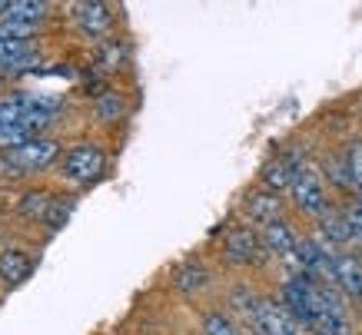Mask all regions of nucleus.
Returning <instances> with one entry per match:
<instances>
[{
	"label": "nucleus",
	"instance_id": "412c9836",
	"mask_svg": "<svg viewBox=\"0 0 362 335\" xmlns=\"http://www.w3.org/2000/svg\"><path fill=\"white\" fill-rule=\"evenodd\" d=\"M346 163H349L352 173V189H356V196H362V136L346 143Z\"/></svg>",
	"mask_w": 362,
	"mask_h": 335
},
{
	"label": "nucleus",
	"instance_id": "0eeeda50",
	"mask_svg": "<svg viewBox=\"0 0 362 335\" xmlns=\"http://www.w3.org/2000/svg\"><path fill=\"white\" fill-rule=\"evenodd\" d=\"M303 166H306V163H303V153H296V150L273 153V156L263 163V170H259V186L276 189V193H286Z\"/></svg>",
	"mask_w": 362,
	"mask_h": 335
},
{
	"label": "nucleus",
	"instance_id": "aec40b11",
	"mask_svg": "<svg viewBox=\"0 0 362 335\" xmlns=\"http://www.w3.org/2000/svg\"><path fill=\"white\" fill-rule=\"evenodd\" d=\"M203 335H250V332H246V329H240V325L233 322L226 312L213 309V312L203 315Z\"/></svg>",
	"mask_w": 362,
	"mask_h": 335
},
{
	"label": "nucleus",
	"instance_id": "f8f14e48",
	"mask_svg": "<svg viewBox=\"0 0 362 335\" xmlns=\"http://www.w3.org/2000/svg\"><path fill=\"white\" fill-rule=\"evenodd\" d=\"M130 60V47L117 40V37H103L97 40V50H93V66L100 74H120Z\"/></svg>",
	"mask_w": 362,
	"mask_h": 335
},
{
	"label": "nucleus",
	"instance_id": "a211bd4d",
	"mask_svg": "<svg viewBox=\"0 0 362 335\" xmlns=\"http://www.w3.org/2000/svg\"><path fill=\"white\" fill-rule=\"evenodd\" d=\"M54 203V193L50 189H30V193L21 196V203H17V213L23 219H33V223H40L47 216V209Z\"/></svg>",
	"mask_w": 362,
	"mask_h": 335
},
{
	"label": "nucleus",
	"instance_id": "5701e85b",
	"mask_svg": "<svg viewBox=\"0 0 362 335\" xmlns=\"http://www.w3.org/2000/svg\"><path fill=\"white\" fill-rule=\"evenodd\" d=\"M7 4H11V0H0V17H4V11H7Z\"/></svg>",
	"mask_w": 362,
	"mask_h": 335
},
{
	"label": "nucleus",
	"instance_id": "4be33fe9",
	"mask_svg": "<svg viewBox=\"0 0 362 335\" xmlns=\"http://www.w3.org/2000/svg\"><path fill=\"white\" fill-rule=\"evenodd\" d=\"M346 216H349L352 242H362V196H356V199L346 206Z\"/></svg>",
	"mask_w": 362,
	"mask_h": 335
},
{
	"label": "nucleus",
	"instance_id": "f03ea898",
	"mask_svg": "<svg viewBox=\"0 0 362 335\" xmlns=\"http://www.w3.org/2000/svg\"><path fill=\"white\" fill-rule=\"evenodd\" d=\"M107 173V150L97 143H74L60 156V176L70 186H93Z\"/></svg>",
	"mask_w": 362,
	"mask_h": 335
},
{
	"label": "nucleus",
	"instance_id": "2eb2a0df",
	"mask_svg": "<svg viewBox=\"0 0 362 335\" xmlns=\"http://www.w3.org/2000/svg\"><path fill=\"white\" fill-rule=\"evenodd\" d=\"M127 100H123V93H117V90H103L97 100H93V117L103 123V127H113V123H120L123 117H127Z\"/></svg>",
	"mask_w": 362,
	"mask_h": 335
},
{
	"label": "nucleus",
	"instance_id": "20e7f679",
	"mask_svg": "<svg viewBox=\"0 0 362 335\" xmlns=\"http://www.w3.org/2000/svg\"><path fill=\"white\" fill-rule=\"evenodd\" d=\"M269 252L263 246V236H259V229L252 226H233L226 229V236H223V259L230 262V266H259Z\"/></svg>",
	"mask_w": 362,
	"mask_h": 335
},
{
	"label": "nucleus",
	"instance_id": "9b49d317",
	"mask_svg": "<svg viewBox=\"0 0 362 335\" xmlns=\"http://www.w3.org/2000/svg\"><path fill=\"white\" fill-rule=\"evenodd\" d=\"M33 272V256L23 249H0V286L17 289L30 279Z\"/></svg>",
	"mask_w": 362,
	"mask_h": 335
},
{
	"label": "nucleus",
	"instance_id": "b1692460",
	"mask_svg": "<svg viewBox=\"0 0 362 335\" xmlns=\"http://www.w3.org/2000/svg\"><path fill=\"white\" fill-rule=\"evenodd\" d=\"M313 335H326V332H313Z\"/></svg>",
	"mask_w": 362,
	"mask_h": 335
},
{
	"label": "nucleus",
	"instance_id": "dca6fc26",
	"mask_svg": "<svg viewBox=\"0 0 362 335\" xmlns=\"http://www.w3.org/2000/svg\"><path fill=\"white\" fill-rule=\"evenodd\" d=\"M322 176H326V183H329L332 189H339V193H356V189H352L349 163H346V150L329 153V156L322 160Z\"/></svg>",
	"mask_w": 362,
	"mask_h": 335
},
{
	"label": "nucleus",
	"instance_id": "7ed1b4c3",
	"mask_svg": "<svg viewBox=\"0 0 362 335\" xmlns=\"http://www.w3.org/2000/svg\"><path fill=\"white\" fill-rule=\"evenodd\" d=\"M286 193H289L293 209L303 213V216L319 219L329 209V183H326V176L319 173V170H313V166H303Z\"/></svg>",
	"mask_w": 362,
	"mask_h": 335
},
{
	"label": "nucleus",
	"instance_id": "6ab92c4d",
	"mask_svg": "<svg viewBox=\"0 0 362 335\" xmlns=\"http://www.w3.org/2000/svg\"><path fill=\"white\" fill-rule=\"evenodd\" d=\"M70 213H74V196H57L54 193V203H50L47 216L40 219V223H44L47 233H57V229H60L66 219H70Z\"/></svg>",
	"mask_w": 362,
	"mask_h": 335
},
{
	"label": "nucleus",
	"instance_id": "423d86ee",
	"mask_svg": "<svg viewBox=\"0 0 362 335\" xmlns=\"http://www.w3.org/2000/svg\"><path fill=\"white\" fill-rule=\"evenodd\" d=\"M40 66V44L37 37L17 40V37H0V76H21Z\"/></svg>",
	"mask_w": 362,
	"mask_h": 335
},
{
	"label": "nucleus",
	"instance_id": "1a4fd4ad",
	"mask_svg": "<svg viewBox=\"0 0 362 335\" xmlns=\"http://www.w3.org/2000/svg\"><path fill=\"white\" fill-rule=\"evenodd\" d=\"M259 236H263V246H266L269 256H276V259H283V262L296 259L299 236H296V229L289 226L286 219H273V223L259 226Z\"/></svg>",
	"mask_w": 362,
	"mask_h": 335
},
{
	"label": "nucleus",
	"instance_id": "f257e3e1",
	"mask_svg": "<svg viewBox=\"0 0 362 335\" xmlns=\"http://www.w3.org/2000/svg\"><path fill=\"white\" fill-rule=\"evenodd\" d=\"M64 156V146L54 136H30V140L17 143L11 150H0V170H7L13 176H30L40 170H50L57 160Z\"/></svg>",
	"mask_w": 362,
	"mask_h": 335
},
{
	"label": "nucleus",
	"instance_id": "9d476101",
	"mask_svg": "<svg viewBox=\"0 0 362 335\" xmlns=\"http://www.w3.org/2000/svg\"><path fill=\"white\" fill-rule=\"evenodd\" d=\"M332 286L346 299L362 302V259H356L352 252H336L332 256Z\"/></svg>",
	"mask_w": 362,
	"mask_h": 335
},
{
	"label": "nucleus",
	"instance_id": "6e6552de",
	"mask_svg": "<svg viewBox=\"0 0 362 335\" xmlns=\"http://www.w3.org/2000/svg\"><path fill=\"white\" fill-rule=\"evenodd\" d=\"M243 213L250 223L256 226H266V223H273V219H283V199L276 189H266V186H256L250 193L243 196Z\"/></svg>",
	"mask_w": 362,
	"mask_h": 335
},
{
	"label": "nucleus",
	"instance_id": "39448f33",
	"mask_svg": "<svg viewBox=\"0 0 362 335\" xmlns=\"http://www.w3.org/2000/svg\"><path fill=\"white\" fill-rule=\"evenodd\" d=\"M70 20L83 37L90 40H103L113 30V7L107 0H77L70 7Z\"/></svg>",
	"mask_w": 362,
	"mask_h": 335
},
{
	"label": "nucleus",
	"instance_id": "4468645a",
	"mask_svg": "<svg viewBox=\"0 0 362 335\" xmlns=\"http://www.w3.org/2000/svg\"><path fill=\"white\" fill-rule=\"evenodd\" d=\"M47 17H50V0H11L0 20H21L44 27Z\"/></svg>",
	"mask_w": 362,
	"mask_h": 335
},
{
	"label": "nucleus",
	"instance_id": "ddd939ff",
	"mask_svg": "<svg viewBox=\"0 0 362 335\" xmlns=\"http://www.w3.org/2000/svg\"><path fill=\"white\" fill-rule=\"evenodd\" d=\"M319 239H322V242H329L332 249L349 246L352 229H349V216H346V209H332L329 206V209L319 216Z\"/></svg>",
	"mask_w": 362,
	"mask_h": 335
},
{
	"label": "nucleus",
	"instance_id": "f3484780",
	"mask_svg": "<svg viewBox=\"0 0 362 335\" xmlns=\"http://www.w3.org/2000/svg\"><path fill=\"white\" fill-rule=\"evenodd\" d=\"M209 282V269L203 266V262H187V266H180L173 276V289L183 292V295H193V292H199L203 286Z\"/></svg>",
	"mask_w": 362,
	"mask_h": 335
}]
</instances>
